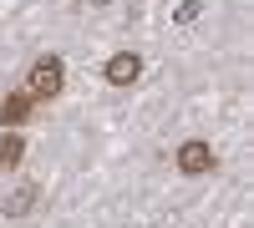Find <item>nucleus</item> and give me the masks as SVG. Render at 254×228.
I'll return each mask as SVG.
<instances>
[{"label":"nucleus","mask_w":254,"mask_h":228,"mask_svg":"<svg viewBox=\"0 0 254 228\" xmlns=\"http://www.w3.org/2000/svg\"><path fill=\"white\" fill-rule=\"evenodd\" d=\"M178 168L188 173V178H203L208 168H214V147H208V142H183V147H178Z\"/></svg>","instance_id":"obj_2"},{"label":"nucleus","mask_w":254,"mask_h":228,"mask_svg":"<svg viewBox=\"0 0 254 228\" xmlns=\"http://www.w3.org/2000/svg\"><path fill=\"white\" fill-rule=\"evenodd\" d=\"M61 87H66V61L61 56H41L31 66V96L51 101V96H61Z\"/></svg>","instance_id":"obj_1"},{"label":"nucleus","mask_w":254,"mask_h":228,"mask_svg":"<svg viewBox=\"0 0 254 228\" xmlns=\"http://www.w3.org/2000/svg\"><path fill=\"white\" fill-rule=\"evenodd\" d=\"M20 157H26V142H20L15 132H10V137H0V168H15Z\"/></svg>","instance_id":"obj_5"},{"label":"nucleus","mask_w":254,"mask_h":228,"mask_svg":"<svg viewBox=\"0 0 254 228\" xmlns=\"http://www.w3.org/2000/svg\"><path fill=\"white\" fill-rule=\"evenodd\" d=\"M31 107H36L31 91H10L5 101H0V127H20V122L31 117Z\"/></svg>","instance_id":"obj_4"},{"label":"nucleus","mask_w":254,"mask_h":228,"mask_svg":"<svg viewBox=\"0 0 254 228\" xmlns=\"http://www.w3.org/2000/svg\"><path fill=\"white\" fill-rule=\"evenodd\" d=\"M137 76H142V56L137 51H117L107 61V81H112V87H132Z\"/></svg>","instance_id":"obj_3"},{"label":"nucleus","mask_w":254,"mask_h":228,"mask_svg":"<svg viewBox=\"0 0 254 228\" xmlns=\"http://www.w3.org/2000/svg\"><path fill=\"white\" fill-rule=\"evenodd\" d=\"M97 5H107V0H97Z\"/></svg>","instance_id":"obj_6"}]
</instances>
